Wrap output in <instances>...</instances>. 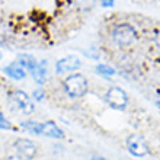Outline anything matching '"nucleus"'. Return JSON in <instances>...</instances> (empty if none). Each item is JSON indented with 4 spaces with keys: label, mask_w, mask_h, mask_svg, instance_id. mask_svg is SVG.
<instances>
[{
    "label": "nucleus",
    "mask_w": 160,
    "mask_h": 160,
    "mask_svg": "<svg viewBox=\"0 0 160 160\" xmlns=\"http://www.w3.org/2000/svg\"><path fill=\"white\" fill-rule=\"evenodd\" d=\"M63 88L70 98H82L83 95L88 93L89 84L83 74L74 73V74H70L63 82Z\"/></svg>",
    "instance_id": "f257e3e1"
},
{
    "label": "nucleus",
    "mask_w": 160,
    "mask_h": 160,
    "mask_svg": "<svg viewBox=\"0 0 160 160\" xmlns=\"http://www.w3.org/2000/svg\"><path fill=\"white\" fill-rule=\"evenodd\" d=\"M112 39L119 47H131L137 41V31L130 23H121L112 31Z\"/></svg>",
    "instance_id": "f03ea898"
},
{
    "label": "nucleus",
    "mask_w": 160,
    "mask_h": 160,
    "mask_svg": "<svg viewBox=\"0 0 160 160\" xmlns=\"http://www.w3.org/2000/svg\"><path fill=\"white\" fill-rule=\"evenodd\" d=\"M105 101L106 103L118 111H124L128 105V95L122 88L119 86H112V88L106 92L105 95Z\"/></svg>",
    "instance_id": "7ed1b4c3"
},
{
    "label": "nucleus",
    "mask_w": 160,
    "mask_h": 160,
    "mask_svg": "<svg viewBox=\"0 0 160 160\" xmlns=\"http://www.w3.org/2000/svg\"><path fill=\"white\" fill-rule=\"evenodd\" d=\"M127 148L135 157H144V156H147L148 152H150L148 144L144 140V137L137 135V134H131L127 137Z\"/></svg>",
    "instance_id": "20e7f679"
},
{
    "label": "nucleus",
    "mask_w": 160,
    "mask_h": 160,
    "mask_svg": "<svg viewBox=\"0 0 160 160\" xmlns=\"http://www.w3.org/2000/svg\"><path fill=\"white\" fill-rule=\"evenodd\" d=\"M13 148L16 152L18 157H21L22 160H32L37 156L38 147L35 146L34 141L26 138H19L13 143Z\"/></svg>",
    "instance_id": "39448f33"
},
{
    "label": "nucleus",
    "mask_w": 160,
    "mask_h": 160,
    "mask_svg": "<svg viewBox=\"0 0 160 160\" xmlns=\"http://www.w3.org/2000/svg\"><path fill=\"white\" fill-rule=\"evenodd\" d=\"M10 101L13 102V105L16 106L19 111H22L23 114H32L35 111L34 102L31 101V98L22 90H13L9 95Z\"/></svg>",
    "instance_id": "423d86ee"
},
{
    "label": "nucleus",
    "mask_w": 160,
    "mask_h": 160,
    "mask_svg": "<svg viewBox=\"0 0 160 160\" xmlns=\"http://www.w3.org/2000/svg\"><path fill=\"white\" fill-rule=\"evenodd\" d=\"M80 66H82V61L77 55H67V57H63L55 63V72L58 74H66V73L79 70Z\"/></svg>",
    "instance_id": "0eeeda50"
},
{
    "label": "nucleus",
    "mask_w": 160,
    "mask_h": 160,
    "mask_svg": "<svg viewBox=\"0 0 160 160\" xmlns=\"http://www.w3.org/2000/svg\"><path fill=\"white\" fill-rule=\"evenodd\" d=\"M42 135L45 137H50V138H57V140H61L64 138V131L60 128L54 121H47L42 124Z\"/></svg>",
    "instance_id": "6e6552de"
},
{
    "label": "nucleus",
    "mask_w": 160,
    "mask_h": 160,
    "mask_svg": "<svg viewBox=\"0 0 160 160\" xmlns=\"http://www.w3.org/2000/svg\"><path fill=\"white\" fill-rule=\"evenodd\" d=\"M32 77H34L35 83L37 84H44L47 82V77H48V63H47V60H41L38 61L37 64V67L32 70Z\"/></svg>",
    "instance_id": "1a4fd4ad"
},
{
    "label": "nucleus",
    "mask_w": 160,
    "mask_h": 160,
    "mask_svg": "<svg viewBox=\"0 0 160 160\" xmlns=\"http://www.w3.org/2000/svg\"><path fill=\"white\" fill-rule=\"evenodd\" d=\"M3 72L13 80H23L26 77V70L22 68L19 64H9L3 68Z\"/></svg>",
    "instance_id": "9d476101"
},
{
    "label": "nucleus",
    "mask_w": 160,
    "mask_h": 160,
    "mask_svg": "<svg viewBox=\"0 0 160 160\" xmlns=\"http://www.w3.org/2000/svg\"><path fill=\"white\" fill-rule=\"evenodd\" d=\"M18 64H19L22 68L32 72V70L37 67L38 60L35 58V57H32V55H29V54H19L18 55Z\"/></svg>",
    "instance_id": "9b49d317"
},
{
    "label": "nucleus",
    "mask_w": 160,
    "mask_h": 160,
    "mask_svg": "<svg viewBox=\"0 0 160 160\" xmlns=\"http://www.w3.org/2000/svg\"><path fill=\"white\" fill-rule=\"evenodd\" d=\"M22 128L25 131H28V132H31V134H35V135H39L42 132V124L41 122H37V121H32V119L22 122Z\"/></svg>",
    "instance_id": "f8f14e48"
},
{
    "label": "nucleus",
    "mask_w": 160,
    "mask_h": 160,
    "mask_svg": "<svg viewBox=\"0 0 160 160\" xmlns=\"http://www.w3.org/2000/svg\"><path fill=\"white\" fill-rule=\"evenodd\" d=\"M10 38V31H9V26L4 23V22L0 21V45H4L6 42Z\"/></svg>",
    "instance_id": "ddd939ff"
},
{
    "label": "nucleus",
    "mask_w": 160,
    "mask_h": 160,
    "mask_svg": "<svg viewBox=\"0 0 160 160\" xmlns=\"http://www.w3.org/2000/svg\"><path fill=\"white\" fill-rule=\"evenodd\" d=\"M96 73L108 79V77L114 76V74H115V70H114V68H111L109 66H105V64H99V66H96Z\"/></svg>",
    "instance_id": "4468645a"
},
{
    "label": "nucleus",
    "mask_w": 160,
    "mask_h": 160,
    "mask_svg": "<svg viewBox=\"0 0 160 160\" xmlns=\"http://www.w3.org/2000/svg\"><path fill=\"white\" fill-rule=\"evenodd\" d=\"M77 4H79V8L82 10H92L93 6H95V0H76Z\"/></svg>",
    "instance_id": "2eb2a0df"
},
{
    "label": "nucleus",
    "mask_w": 160,
    "mask_h": 160,
    "mask_svg": "<svg viewBox=\"0 0 160 160\" xmlns=\"http://www.w3.org/2000/svg\"><path fill=\"white\" fill-rule=\"evenodd\" d=\"M13 127L10 124V121L6 119V117L3 115V112L0 111V130H12Z\"/></svg>",
    "instance_id": "dca6fc26"
},
{
    "label": "nucleus",
    "mask_w": 160,
    "mask_h": 160,
    "mask_svg": "<svg viewBox=\"0 0 160 160\" xmlns=\"http://www.w3.org/2000/svg\"><path fill=\"white\" fill-rule=\"evenodd\" d=\"M44 96H45V93H44V90H42V89H35V90H34V99L37 102L42 101V99H44Z\"/></svg>",
    "instance_id": "f3484780"
},
{
    "label": "nucleus",
    "mask_w": 160,
    "mask_h": 160,
    "mask_svg": "<svg viewBox=\"0 0 160 160\" xmlns=\"http://www.w3.org/2000/svg\"><path fill=\"white\" fill-rule=\"evenodd\" d=\"M115 0H101V6L102 8H114Z\"/></svg>",
    "instance_id": "a211bd4d"
},
{
    "label": "nucleus",
    "mask_w": 160,
    "mask_h": 160,
    "mask_svg": "<svg viewBox=\"0 0 160 160\" xmlns=\"http://www.w3.org/2000/svg\"><path fill=\"white\" fill-rule=\"evenodd\" d=\"M154 42H156V45L160 48V29L156 32V35H154Z\"/></svg>",
    "instance_id": "6ab92c4d"
},
{
    "label": "nucleus",
    "mask_w": 160,
    "mask_h": 160,
    "mask_svg": "<svg viewBox=\"0 0 160 160\" xmlns=\"http://www.w3.org/2000/svg\"><path fill=\"white\" fill-rule=\"evenodd\" d=\"M4 160H22L21 157H18V156H10V157H8V159H4Z\"/></svg>",
    "instance_id": "aec40b11"
},
{
    "label": "nucleus",
    "mask_w": 160,
    "mask_h": 160,
    "mask_svg": "<svg viewBox=\"0 0 160 160\" xmlns=\"http://www.w3.org/2000/svg\"><path fill=\"white\" fill-rule=\"evenodd\" d=\"M92 160H106V159H103L101 156H96V157H92Z\"/></svg>",
    "instance_id": "412c9836"
},
{
    "label": "nucleus",
    "mask_w": 160,
    "mask_h": 160,
    "mask_svg": "<svg viewBox=\"0 0 160 160\" xmlns=\"http://www.w3.org/2000/svg\"><path fill=\"white\" fill-rule=\"evenodd\" d=\"M3 58V54H2V51H0V60Z\"/></svg>",
    "instance_id": "4be33fe9"
},
{
    "label": "nucleus",
    "mask_w": 160,
    "mask_h": 160,
    "mask_svg": "<svg viewBox=\"0 0 160 160\" xmlns=\"http://www.w3.org/2000/svg\"><path fill=\"white\" fill-rule=\"evenodd\" d=\"M157 105H159V108H160V101H159V103H157Z\"/></svg>",
    "instance_id": "5701e85b"
}]
</instances>
